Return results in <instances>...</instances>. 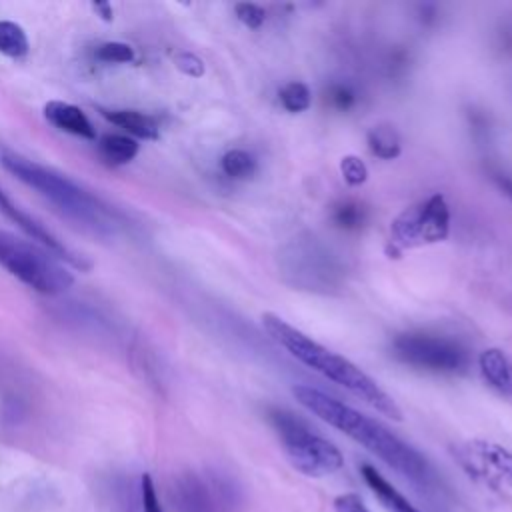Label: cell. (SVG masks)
Segmentation results:
<instances>
[{"label": "cell", "mask_w": 512, "mask_h": 512, "mask_svg": "<svg viewBox=\"0 0 512 512\" xmlns=\"http://www.w3.org/2000/svg\"><path fill=\"white\" fill-rule=\"evenodd\" d=\"M292 394L320 420L344 432L416 486L430 488L436 484V474L430 462L380 422L312 386H294Z\"/></svg>", "instance_id": "6da1fadb"}, {"label": "cell", "mask_w": 512, "mask_h": 512, "mask_svg": "<svg viewBox=\"0 0 512 512\" xmlns=\"http://www.w3.org/2000/svg\"><path fill=\"white\" fill-rule=\"evenodd\" d=\"M262 328L278 346H282L298 362L306 364L308 368L332 380L334 384L346 388L350 394H354L368 406L376 408L380 414L392 420H402V410L396 404V400L386 390H382L374 378H370L362 368H358L348 358L336 354L330 348H324L322 344H318L316 340H312L310 336L290 326L284 318L272 312L262 314Z\"/></svg>", "instance_id": "7a4b0ae2"}, {"label": "cell", "mask_w": 512, "mask_h": 512, "mask_svg": "<svg viewBox=\"0 0 512 512\" xmlns=\"http://www.w3.org/2000/svg\"><path fill=\"white\" fill-rule=\"evenodd\" d=\"M0 160L10 174L34 188L72 222L98 236L114 234V212L68 176L14 152H2Z\"/></svg>", "instance_id": "3957f363"}, {"label": "cell", "mask_w": 512, "mask_h": 512, "mask_svg": "<svg viewBox=\"0 0 512 512\" xmlns=\"http://www.w3.org/2000/svg\"><path fill=\"white\" fill-rule=\"evenodd\" d=\"M268 420L276 430L290 464L300 474L310 478H322L342 468L344 458L340 450L330 440L316 434L296 414L284 408H272L268 412Z\"/></svg>", "instance_id": "277c9868"}, {"label": "cell", "mask_w": 512, "mask_h": 512, "mask_svg": "<svg viewBox=\"0 0 512 512\" xmlns=\"http://www.w3.org/2000/svg\"><path fill=\"white\" fill-rule=\"evenodd\" d=\"M0 266L40 294H62L74 284L72 272L36 242L0 230Z\"/></svg>", "instance_id": "5b68a950"}, {"label": "cell", "mask_w": 512, "mask_h": 512, "mask_svg": "<svg viewBox=\"0 0 512 512\" xmlns=\"http://www.w3.org/2000/svg\"><path fill=\"white\" fill-rule=\"evenodd\" d=\"M278 266L290 286L312 292H332L342 286L344 270L338 258L318 238H294L280 256Z\"/></svg>", "instance_id": "8992f818"}, {"label": "cell", "mask_w": 512, "mask_h": 512, "mask_svg": "<svg viewBox=\"0 0 512 512\" xmlns=\"http://www.w3.org/2000/svg\"><path fill=\"white\" fill-rule=\"evenodd\" d=\"M390 350L398 362L432 374H464L470 366L468 348L442 334L404 332L392 340Z\"/></svg>", "instance_id": "52a82bcc"}, {"label": "cell", "mask_w": 512, "mask_h": 512, "mask_svg": "<svg viewBox=\"0 0 512 512\" xmlns=\"http://www.w3.org/2000/svg\"><path fill=\"white\" fill-rule=\"evenodd\" d=\"M450 234V206L442 194L404 208L390 224L388 254L398 258L402 250L424 244H436Z\"/></svg>", "instance_id": "ba28073f"}, {"label": "cell", "mask_w": 512, "mask_h": 512, "mask_svg": "<svg viewBox=\"0 0 512 512\" xmlns=\"http://www.w3.org/2000/svg\"><path fill=\"white\" fill-rule=\"evenodd\" d=\"M0 212L12 220L26 236H30L34 242H38L42 248H46L48 252H52L56 258L72 264L74 268L80 270H88L92 264L90 260H86L82 254H76L72 248H68L56 234H52L40 220H36L34 216H30L28 212H24L18 204L12 202V198L2 190L0 186Z\"/></svg>", "instance_id": "9c48e42d"}, {"label": "cell", "mask_w": 512, "mask_h": 512, "mask_svg": "<svg viewBox=\"0 0 512 512\" xmlns=\"http://www.w3.org/2000/svg\"><path fill=\"white\" fill-rule=\"evenodd\" d=\"M460 460L470 474L512 488V450L488 440H470L460 448Z\"/></svg>", "instance_id": "30bf717a"}, {"label": "cell", "mask_w": 512, "mask_h": 512, "mask_svg": "<svg viewBox=\"0 0 512 512\" xmlns=\"http://www.w3.org/2000/svg\"><path fill=\"white\" fill-rule=\"evenodd\" d=\"M174 506L178 512H220L214 492L194 472H184L174 484Z\"/></svg>", "instance_id": "8fae6325"}, {"label": "cell", "mask_w": 512, "mask_h": 512, "mask_svg": "<svg viewBox=\"0 0 512 512\" xmlns=\"http://www.w3.org/2000/svg\"><path fill=\"white\" fill-rule=\"evenodd\" d=\"M44 116L46 120L68 134L86 138V140H96V128L88 120V116L74 104L62 102V100H50L44 106Z\"/></svg>", "instance_id": "7c38bea8"}, {"label": "cell", "mask_w": 512, "mask_h": 512, "mask_svg": "<svg viewBox=\"0 0 512 512\" xmlns=\"http://www.w3.org/2000/svg\"><path fill=\"white\" fill-rule=\"evenodd\" d=\"M478 366L486 384L500 396H512V360L500 348H486L478 356Z\"/></svg>", "instance_id": "4fadbf2b"}, {"label": "cell", "mask_w": 512, "mask_h": 512, "mask_svg": "<svg viewBox=\"0 0 512 512\" xmlns=\"http://www.w3.org/2000/svg\"><path fill=\"white\" fill-rule=\"evenodd\" d=\"M100 114L126 130L130 138H142V140H158L160 138V124L152 114H144L140 110H126V108H100Z\"/></svg>", "instance_id": "5bb4252c"}, {"label": "cell", "mask_w": 512, "mask_h": 512, "mask_svg": "<svg viewBox=\"0 0 512 512\" xmlns=\"http://www.w3.org/2000/svg\"><path fill=\"white\" fill-rule=\"evenodd\" d=\"M360 474H362L364 482L370 486V490L374 492V496L380 500V504L388 512H420L374 466L362 464L360 466Z\"/></svg>", "instance_id": "9a60e30c"}, {"label": "cell", "mask_w": 512, "mask_h": 512, "mask_svg": "<svg viewBox=\"0 0 512 512\" xmlns=\"http://www.w3.org/2000/svg\"><path fill=\"white\" fill-rule=\"evenodd\" d=\"M330 222L342 232H358L368 222V208L354 198L336 200L330 206Z\"/></svg>", "instance_id": "2e32d148"}, {"label": "cell", "mask_w": 512, "mask_h": 512, "mask_svg": "<svg viewBox=\"0 0 512 512\" xmlns=\"http://www.w3.org/2000/svg\"><path fill=\"white\" fill-rule=\"evenodd\" d=\"M98 154L110 166H122L138 154V142L124 134H102L98 138Z\"/></svg>", "instance_id": "e0dca14e"}, {"label": "cell", "mask_w": 512, "mask_h": 512, "mask_svg": "<svg viewBox=\"0 0 512 512\" xmlns=\"http://www.w3.org/2000/svg\"><path fill=\"white\" fill-rule=\"evenodd\" d=\"M366 142H368V148L370 152L380 158V160H394L400 156L402 152V140H400V134L398 130L388 124V122H382V124H376L368 130L366 134Z\"/></svg>", "instance_id": "ac0fdd59"}, {"label": "cell", "mask_w": 512, "mask_h": 512, "mask_svg": "<svg viewBox=\"0 0 512 512\" xmlns=\"http://www.w3.org/2000/svg\"><path fill=\"white\" fill-rule=\"evenodd\" d=\"M220 168L232 180H248L256 174L258 160L248 150L232 148L220 158Z\"/></svg>", "instance_id": "d6986e66"}, {"label": "cell", "mask_w": 512, "mask_h": 512, "mask_svg": "<svg viewBox=\"0 0 512 512\" xmlns=\"http://www.w3.org/2000/svg\"><path fill=\"white\" fill-rule=\"evenodd\" d=\"M28 36L24 28L10 20H0V54L10 58H22L28 54Z\"/></svg>", "instance_id": "ffe728a7"}, {"label": "cell", "mask_w": 512, "mask_h": 512, "mask_svg": "<svg viewBox=\"0 0 512 512\" xmlns=\"http://www.w3.org/2000/svg\"><path fill=\"white\" fill-rule=\"evenodd\" d=\"M278 98H280L282 108L290 114H300V112L308 110L310 104H312L310 88L304 82H298V80H292V82L284 84L278 92Z\"/></svg>", "instance_id": "44dd1931"}, {"label": "cell", "mask_w": 512, "mask_h": 512, "mask_svg": "<svg viewBox=\"0 0 512 512\" xmlns=\"http://www.w3.org/2000/svg\"><path fill=\"white\" fill-rule=\"evenodd\" d=\"M94 58L106 64H128L134 60V50L126 42H104L96 46Z\"/></svg>", "instance_id": "7402d4cb"}, {"label": "cell", "mask_w": 512, "mask_h": 512, "mask_svg": "<svg viewBox=\"0 0 512 512\" xmlns=\"http://www.w3.org/2000/svg\"><path fill=\"white\" fill-rule=\"evenodd\" d=\"M340 174L348 186H362L368 180V166L356 154H346L340 160Z\"/></svg>", "instance_id": "603a6c76"}, {"label": "cell", "mask_w": 512, "mask_h": 512, "mask_svg": "<svg viewBox=\"0 0 512 512\" xmlns=\"http://www.w3.org/2000/svg\"><path fill=\"white\" fill-rule=\"evenodd\" d=\"M326 102L336 108L338 112H348L356 106L358 102V94L352 86L348 84H332L326 92Z\"/></svg>", "instance_id": "cb8c5ba5"}, {"label": "cell", "mask_w": 512, "mask_h": 512, "mask_svg": "<svg viewBox=\"0 0 512 512\" xmlns=\"http://www.w3.org/2000/svg\"><path fill=\"white\" fill-rule=\"evenodd\" d=\"M234 14L248 28H260L266 20V10L260 4H254V2L234 4Z\"/></svg>", "instance_id": "d4e9b609"}, {"label": "cell", "mask_w": 512, "mask_h": 512, "mask_svg": "<svg viewBox=\"0 0 512 512\" xmlns=\"http://www.w3.org/2000/svg\"><path fill=\"white\" fill-rule=\"evenodd\" d=\"M140 504H142V512H162L150 474H144L140 478Z\"/></svg>", "instance_id": "484cf974"}, {"label": "cell", "mask_w": 512, "mask_h": 512, "mask_svg": "<svg viewBox=\"0 0 512 512\" xmlns=\"http://www.w3.org/2000/svg\"><path fill=\"white\" fill-rule=\"evenodd\" d=\"M174 64H176V68H178L182 74L192 76V78L204 76V70H206V68H204V62H202L196 54H192V52H180V54H176Z\"/></svg>", "instance_id": "4316f807"}, {"label": "cell", "mask_w": 512, "mask_h": 512, "mask_svg": "<svg viewBox=\"0 0 512 512\" xmlns=\"http://www.w3.org/2000/svg\"><path fill=\"white\" fill-rule=\"evenodd\" d=\"M334 510L336 512H370L366 508V504L362 502V498L354 492H348V494H340L336 496L334 500Z\"/></svg>", "instance_id": "83f0119b"}, {"label": "cell", "mask_w": 512, "mask_h": 512, "mask_svg": "<svg viewBox=\"0 0 512 512\" xmlns=\"http://www.w3.org/2000/svg\"><path fill=\"white\" fill-rule=\"evenodd\" d=\"M494 182L502 190V194H506L512 200V176H508V174H494Z\"/></svg>", "instance_id": "f1b7e54d"}, {"label": "cell", "mask_w": 512, "mask_h": 512, "mask_svg": "<svg viewBox=\"0 0 512 512\" xmlns=\"http://www.w3.org/2000/svg\"><path fill=\"white\" fill-rule=\"evenodd\" d=\"M92 10H94L102 20H106V22L112 20L114 10H112V6H110L108 2H92Z\"/></svg>", "instance_id": "f546056e"}]
</instances>
